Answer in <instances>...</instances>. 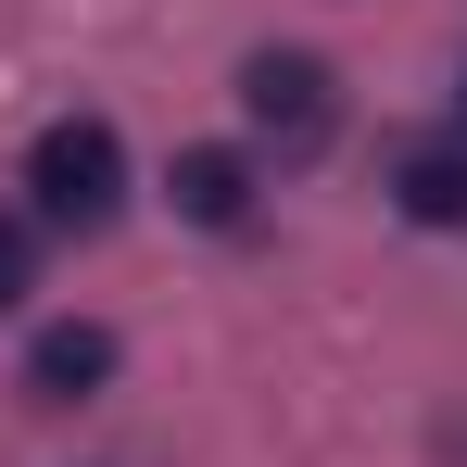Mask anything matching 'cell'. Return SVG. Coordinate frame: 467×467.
Segmentation results:
<instances>
[{"label":"cell","instance_id":"1","mask_svg":"<svg viewBox=\"0 0 467 467\" xmlns=\"http://www.w3.org/2000/svg\"><path fill=\"white\" fill-rule=\"evenodd\" d=\"M26 215L77 228V240L127 215V140H114V114H64V127L26 140Z\"/></svg>","mask_w":467,"mask_h":467},{"label":"cell","instance_id":"2","mask_svg":"<svg viewBox=\"0 0 467 467\" xmlns=\"http://www.w3.org/2000/svg\"><path fill=\"white\" fill-rule=\"evenodd\" d=\"M240 127L265 140V152H328V127H341V77L316 64V51H253L240 64Z\"/></svg>","mask_w":467,"mask_h":467},{"label":"cell","instance_id":"3","mask_svg":"<svg viewBox=\"0 0 467 467\" xmlns=\"http://www.w3.org/2000/svg\"><path fill=\"white\" fill-rule=\"evenodd\" d=\"M101 379H114V328H101V316H51V328L26 341V391H38V404H88Z\"/></svg>","mask_w":467,"mask_h":467},{"label":"cell","instance_id":"4","mask_svg":"<svg viewBox=\"0 0 467 467\" xmlns=\"http://www.w3.org/2000/svg\"><path fill=\"white\" fill-rule=\"evenodd\" d=\"M164 190H177L190 228H240V215H253V152H215V140H202V152L164 164Z\"/></svg>","mask_w":467,"mask_h":467},{"label":"cell","instance_id":"5","mask_svg":"<svg viewBox=\"0 0 467 467\" xmlns=\"http://www.w3.org/2000/svg\"><path fill=\"white\" fill-rule=\"evenodd\" d=\"M391 202H404L417 228H467V140H417V152H391Z\"/></svg>","mask_w":467,"mask_h":467},{"label":"cell","instance_id":"6","mask_svg":"<svg viewBox=\"0 0 467 467\" xmlns=\"http://www.w3.org/2000/svg\"><path fill=\"white\" fill-rule=\"evenodd\" d=\"M38 291V215H0V316Z\"/></svg>","mask_w":467,"mask_h":467},{"label":"cell","instance_id":"7","mask_svg":"<svg viewBox=\"0 0 467 467\" xmlns=\"http://www.w3.org/2000/svg\"><path fill=\"white\" fill-rule=\"evenodd\" d=\"M455 140H467V77H455Z\"/></svg>","mask_w":467,"mask_h":467}]
</instances>
